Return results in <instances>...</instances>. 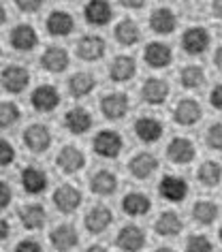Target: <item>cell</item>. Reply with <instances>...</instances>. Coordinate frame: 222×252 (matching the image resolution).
<instances>
[{
	"label": "cell",
	"mask_w": 222,
	"mask_h": 252,
	"mask_svg": "<svg viewBox=\"0 0 222 252\" xmlns=\"http://www.w3.org/2000/svg\"><path fill=\"white\" fill-rule=\"evenodd\" d=\"M205 143L212 150H216V152H220V150H222V122H216V124H212L207 128Z\"/></svg>",
	"instance_id": "cell-39"
},
{
	"label": "cell",
	"mask_w": 222,
	"mask_h": 252,
	"mask_svg": "<svg viewBox=\"0 0 222 252\" xmlns=\"http://www.w3.org/2000/svg\"><path fill=\"white\" fill-rule=\"evenodd\" d=\"M100 111L107 120H122L128 111V96L122 92H111L100 98Z\"/></svg>",
	"instance_id": "cell-7"
},
{
	"label": "cell",
	"mask_w": 222,
	"mask_h": 252,
	"mask_svg": "<svg viewBox=\"0 0 222 252\" xmlns=\"http://www.w3.org/2000/svg\"><path fill=\"white\" fill-rule=\"evenodd\" d=\"M192 216L199 224H212L218 218V205L214 201H196L192 207Z\"/></svg>",
	"instance_id": "cell-36"
},
{
	"label": "cell",
	"mask_w": 222,
	"mask_h": 252,
	"mask_svg": "<svg viewBox=\"0 0 222 252\" xmlns=\"http://www.w3.org/2000/svg\"><path fill=\"white\" fill-rule=\"evenodd\" d=\"M196 178H199V182H201L203 186H209V188L218 186L220 180H222V167H220V162L205 160L199 167V173H196Z\"/></svg>",
	"instance_id": "cell-34"
},
{
	"label": "cell",
	"mask_w": 222,
	"mask_h": 252,
	"mask_svg": "<svg viewBox=\"0 0 222 252\" xmlns=\"http://www.w3.org/2000/svg\"><path fill=\"white\" fill-rule=\"evenodd\" d=\"M13 2L24 13H34V11H39L43 7V0H13Z\"/></svg>",
	"instance_id": "cell-41"
},
{
	"label": "cell",
	"mask_w": 222,
	"mask_h": 252,
	"mask_svg": "<svg viewBox=\"0 0 222 252\" xmlns=\"http://www.w3.org/2000/svg\"><path fill=\"white\" fill-rule=\"evenodd\" d=\"M90 188L92 192L100 194V197H109V194H113L118 190V178L113 171H107V169H100V171H96L92 175L90 180Z\"/></svg>",
	"instance_id": "cell-29"
},
{
	"label": "cell",
	"mask_w": 222,
	"mask_h": 252,
	"mask_svg": "<svg viewBox=\"0 0 222 252\" xmlns=\"http://www.w3.org/2000/svg\"><path fill=\"white\" fill-rule=\"evenodd\" d=\"M24 143L30 152L34 154H43L47 152V148L52 146V130L45 124H30L24 130Z\"/></svg>",
	"instance_id": "cell-2"
},
{
	"label": "cell",
	"mask_w": 222,
	"mask_h": 252,
	"mask_svg": "<svg viewBox=\"0 0 222 252\" xmlns=\"http://www.w3.org/2000/svg\"><path fill=\"white\" fill-rule=\"evenodd\" d=\"M158 190H160L162 199L171 201V203H180L188 194V184L180 175H162L160 184H158Z\"/></svg>",
	"instance_id": "cell-8"
},
{
	"label": "cell",
	"mask_w": 222,
	"mask_h": 252,
	"mask_svg": "<svg viewBox=\"0 0 222 252\" xmlns=\"http://www.w3.org/2000/svg\"><path fill=\"white\" fill-rule=\"evenodd\" d=\"M148 0H120V4H124L126 9H141Z\"/></svg>",
	"instance_id": "cell-45"
},
{
	"label": "cell",
	"mask_w": 222,
	"mask_h": 252,
	"mask_svg": "<svg viewBox=\"0 0 222 252\" xmlns=\"http://www.w3.org/2000/svg\"><path fill=\"white\" fill-rule=\"evenodd\" d=\"M111 220H113V214H111L109 207L107 205H94L92 210L86 214L84 224L92 235H98V233H103L107 226L111 224Z\"/></svg>",
	"instance_id": "cell-14"
},
{
	"label": "cell",
	"mask_w": 222,
	"mask_h": 252,
	"mask_svg": "<svg viewBox=\"0 0 222 252\" xmlns=\"http://www.w3.org/2000/svg\"><path fill=\"white\" fill-rule=\"evenodd\" d=\"M9 233H11V226H9V222H7V220H0V237H2V239H7L9 237Z\"/></svg>",
	"instance_id": "cell-46"
},
{
	"label": "cell",
	"mask_w": 222,
	"mask_h": 252,
	"mask_svg": "<svg viewBox=\"0 0 222 252\" xmlns=\"http://www.w3.org/2000/svg\"><path fill=\"white\" fill-rule=\"evenodd\" d=\"M156 252H175L173 248H169V246H162V248H158Z\"/></svg>",
	"instance_id": "cell-50"
},
{
	"label": "cell",
	"mask_w": 222,
	"mask_h": 252,
	"mask_svg": "<svg viewBox=\"0 0 222 252\" xmlns=\"http://www.w3.org/2000/svg\"><path fill=\"white\" fill-rule=\"evenodd\" d=\"M116 246L122 252H139L145 246V233L137 224H126L118 231Z\"/></svg>",
	"instance_id": "cell-3"
},
{
	"label": "cell",
	"mask_w": 222,
	"mask_h": 252,
	"mask_svg": "<svg viewBox=\"0 0 222 252\" xmlns=\"http://www.w3.org/2000/svg\"><path fill=\"white\" fill-rule=\"evenodd\" d=\"M214 64L218 66V71H222V45L216 49V54H214Z\"/></svg>",
	"instance_id": "cell-48"
},
{
	"label": "cell",
	"mask_w": 222,
	"mask_h": 252,
	"mask_svg": "<svg viewBox=\"0 0 222 252\" xmlns=\"http://www.w3.org/2000/svg\"><path fill=\"white\" fill-rule=\"evenodd\" d=\"M11 199H13V192H11V186L7 182H0V207H9Z\"/></svg>",
	"instance_id": "cell-43"
},
{
	"label": "cell",
	"mask_w": 222,
	"mask_h": 252,
	"mask_svg": "<svg viewBox=\"0 0 222 252\" xmlns=\"http://www.w3.org/2000/svg\"><path fill=\"white\" fill-rule=\"evenodd\" d=\"M17 216H20L22 224L26 226L28 231H36V229H43V224H45V207L39 205V203H28L17 210Z\"/></svg>",
	"instance_id": "cell-24"
},
{
	"label": "cell",
	"mask_w": 222,
	"mask_h": 252,
	"mask_svg": "<svg viewBox=\"0 0 222 252\" xmlns=\"http://www.w3.org/2000/svg\"><path fill=\"white\" fill-rule=\"evenodd\" d=\"M111 15H113V11L107 0H90L84 7V17L92 26H105L111 20Z\"/></svg>",
	"instance_id": "cell-21"
},
{
	"label": "cell",
	"mask_w": 222,
	"mask_h": 252,
	"mask_svg": "<svg viewBox=\"0 0 222 252\" xmlns=\"http://www.w3.org/2000/svg\"><path fill=\"white\" fill-rule=\"evenodd\" d=\"M22 186L28 194H41L47 188V173L39 167H26L22 171Z\"/></svg>",
	"instance_id": "cell-26"
},
{
	"label": "cell",
	"mask_w": 222,
	"mask_h": 252,
	"mask_svg": "<svg viewBox=\"0 0 222 252\" xmlns=\"http://www.w3.org/2000/svg\"><path fill=\"white\" fill-rule=\"evenodd\" d=\"M49 244L54 246L58 252H68L79 244L77 229L73 224H58L56 229L49 233Z\"/></svg>",
	"instance_id": "cell-11"
},
{
	"label": "cell",
	"mask_w": 222,
	"mask_h": 252,
	"mask_svg": "<svg viewBox=\"0 0 222 252\" xmlns=\"http://www.w3.org/2000/svg\"><path fill=\"white\" fill-rule=\"evenodd\" d=\"M52 199H54V205L58 207L62 214H71L81 205V190L75 188L73 184H62L56 188Z\"/></svg>",
	"instance_id": "cell-5"
},
{
	"label": "cell",
	"mask_w": 222,
	"mask_h": 252,
	"mask_svg": "<svg viewBox=\"0 0 222 252\" xmlns=\"http://www.w3.org/2000/svg\"><path fill=\"white\" fill-rule=\"evenodd\" d=\"M156 169H158V158L150 152H139L128 160V171L137 180H148Z\"/></svg>",
	"instance_id": "cell-16"
},
{
	"label": "cell",
	"mask_w": 222,
	"mask_h": 252,
	"mask_svg": "<svg viewBox=\"0 0 222 252\" xmlns=\"http://www.w3.org/2000/svg\"><path fill=\"white\" fill-rule=\"evenodd\" d=\"M92 148H94V152L98 156H103V158H118L124 148V139L116 130H100V133L94 137Z\"/></svg>",
	"instance_id": "cell-1"
},
{
	"label": "cell",
	"mask_w": 222,
	"mask_h": 252,
	"mask_svg": "<svg viewBox=\"0 0 222 252\" xmlns=\"http://www.w3.org/2000/svg\"><path fill=\"white\" fill-rule=\"evenodd\" d=\"M68 62H71V58H68L66 49L56 47V45L54 47H47L45 52H43V56H41V64L49 73H62V71H66Z\"/></svg>",
	"instance_id": "cell-23"
},
{
	"label": "cell",
	"mask_w": 222,
	"mask_h": 252,
	"mask_svg": "<svg viewBox=\"0 0 222 252\" xmlns=\"http://www.w3.org/2000/svg\"><path fill=\"white\" fill-rule=\"evenodd\" d=\"M77 54H79L81 60H88V62L100 60L105 56V41L100 39L98 34L81 36L79 43H77Z\"/></svg>",
	"instance_id": "cell-18"
},
{
	"label": "cell",
	"mask_w": 222,
	"mask_h": 252,
	"mask_svg": "<svg viewBox=\"0 0 222 252\" xmlns=\"http://www.w3.org/2000/svg\"><path fill=\"white\" fill-rule=\"evenodd\" d=\"M9 43L17 52H32L36 47V43H39V34H36V30L30 24H20V26H15L11 30Z\"/></svg>",
	"instance_id": "cell-6"
},
{
	"label": "cell",
	"mask_w": 222,
	"mask_h": 252,
	"mask_svg": "<svg viewBox=\"0 0 222 252\" xmlns=\"http://www.w3.org/2000/svg\"><path fill=\"white\" fill-rule=\"evenodd\" d=\"M13 160H15V150H13V146H11L9 141L2 139V143H0V165L9 167Z\"/></svg>",
	"instance_id": "cell-40"
},
{
	"label": "cell",
	"mask_w": 222,
	"mask_h": 252,
	"mask_svg": "<svg viewBox=\"0 0 222 252\" xmlns=\"http://www.w3.org/2000/svg\"><path fill=\"white\" fill-rule=\"evenodd\" d=\"M86 252H107V248L105 246H100V244H94V246H90Z\"/></svg>",
	"instance_id": "cell-49"
},
{
	"label": "cell",
	"mask_w": 222,
	"mask_h": 252,
	"mask_svg": "<svg viewBox=\"0 0 222 252\" xmlns=\"http://www.w3.org/2000/svg\"><path fill=\"white\" fill-rule=\"evenodd\" d=\"M17 120H20V107L15 103H2L0 105V126L2 128H9V126H13Z\"/></svg>",
	"instance_id": "cell-37"
},
{
	"label": "cell",
	"mask_w": 222,
	"mask_h": 252,
	"mask_svg": "<svg viewBox=\"0 0 222 252\" xmlns=\"http://www.w3.org/2000/svg\"><path fill=\"white\" fill-rule=\"evenodd\" d=\"M64 126L68 133L73 135H84L86 130H90L92 126V116L90 111L84 109V107H73L64 113Z\"/></svg>",
	"instance_id": "cell-17"
},
{
	"label": "cell",
	"mask_w": 222,
	"mask_h": 252,
	"mask_svg": "<svg viewBox=\"0 0 222 252\" xmlns=\"http://www.w3.org/2000/svg\"><path fill=\"white\" fill-rule=\"evenodd\" d=\"M30 84V73L28 68L24 66H17V64H11L2 71V88L11 94H17V92H24Z\"/></svg>",
	"instance_id": "cell-9"
},
{
	"label": "cell",
	"mask_w": 222,
	"mask_h": 252,
	"mask_svg": "<svg viewBox=\"0 0 222 252\" xmlns=\"http://www.w3.org/2000/svg\"><path fill=\"white\" fill-rule=\"evenodd\" d=\"M113 34H116V41L120 43V45L130 47V45H135V43L139 41V26H137L135 20L124 17L122 22H118L116 32H113Z\"/></svg>",
	"instance_id": "cell-32"
},
{
	"label": "cell",
	"mask_w": 222,
	"mask_h": 252,
	"mask_svg": "<svg viewBox=\"0 0 222 252\" xmlns=\"http://www.w3.org/2000/svg\"><path fill=\"white\" fill-rule=\"evenodd\" d=\"M180 81H182L184 88H188V90H196V88H201L205 84V71L196 64H188V66L182 68Z\"/></svg>",
	"instance_id": "cell-35"
},
{
	"label": "cell",
	"mask_w": 222,
	"mask_h": 252,
	"mask_svg": "<svg viewBox=\"0 0 222 252\" xmlns=\"http://www.w3.org/2000/svg\"><path fill=\"white\" fill-rule=\"evenodd\" d=\"M214 246L205 235H190L186 239V252H212Z\"/></svg>",
	"instance_id": "cell-38"
},
{
	"label": "cell",
	"mask_w": 222,
	"mask_h": 252,
	"mask_svg": "<svg viewBox=\"0 0 222 252\" xmlns=\"http://www.w3.org/2000/svg\"><path fill=\"white\" fill-rule=\"evenodd\" d=\"M209 100H212V105L216 107V109L222 111V84H218L212 90V94H209Z\"/></svg>",
	"instance_id": "cell-44"
},
{
	"label": "cell",
	"mask_w": 222,
	"mask_h": 252,
	"mask_svg": "<svg viewBox=\"0 0 222 252\" xmlns=\"http://www.w3.org/2000/svg\"><path fill=\"white\" fill-rule=\"evenodd\" d=\"M167 156H169L171 162H175V165H188V162L196 156L194 143L190 139H186V137H175V139H171L169 146H167Z\"/></svg>",
	"instance_id": "cell-10"
},
{
	"label": "cell",
	"mask_w": 222,
	"mask_h": 252,
	"mask_svg": "<svg viewBox=\"0 0 222 252\" xmlns=\"http://www.w3.org/2000/svg\"><path fill=\"white\" fill-rule=\"evenodd\" d=\"M218 237H220V242H222V226H220V231H218Z\"/></svg>",
	"instance_id": "cell-51"
},
{
	"label": "cell",
	"mask_w": 222,
	"mask_h": 252,
	"mask_svg": "<svg viewBox=\"0 0 222 252\" xmlns=\"http://www.w3.org/2000/svg\"><path fill=\"white\" fill-rule=\"evenodd\" d=\"M175 15L173 11L167 9V7H160V9H154L150 15V28L158 34H171L175 30Z\"/></svg>",
	"instance_id": "cell-27"
},
{
	"label": "cell",
	"mask_w": 222,
	"mask_h": 252,
	"mask_svg": "<svg viewBox=\"0 0 222 252\" xmlns=\"http://www.w3.org/2000/svg\"><path fill=\"white\" fill-rule=\"evenodd\" d=\"M45 28L52 36H68L75 28V20L66 11H54V13H49V17H47Z\"/></svg>",
	"instance_id": "cell-22"
},
{
	"label": "cell",
	"mask_w": 222,
	"mask_h": 252,
	"mask_svg": "<svg viewBox=\"0 0 222 252\" xmlns=\"http://www.w3.org/2000/svg\"><path fill=\"white\" fill-rule=\"evenodd\" d=\"M203 116V109H201V105L196 103V100L192 98H184L177 103V107L173 109V120L177 124H182V126H192L196 124L201 120Z\"/></svg>",
	"instance_id": "cell-20"
},
{
	"label": "cell",
	"mask_w": 222,
	"mask_h": 252,
	"mask_svg": "<svg viewBox=\"0 0 222 252\" xmlns=\"http://www.w3.org/2000/svg\"><path fill=\"white\" fill-rule=\"evenodd\" d=\"M182 47H184V52L190 56L205 54V49L209 47V32L201 26L188 28L186 32L182 34Z\"/></svg>",
	"instance_id": "cell-4"
},
{
	"label": "cell",
	"mask_w": 222,
	"mask_h": 252,
	"mask_svg": "<svg viewBox=\"0 0 222 252\" xmlns=\"http://www.w3.org/2000/svg\"><path fill=\"white\" fill-rule=\"evenodd\" d=\"M56 162H58V167L64 173H77L86 165V156H84V152H81L79 148L64 146V148L60 150V154H58V158H56Z\"/></svg>",
	"instance_id": "cell-19"
},
{
	"label": "cell",
	"mask_w": 222,
	"mask_h": 252,
	"mask_svg": "<svg viewBox=\"0 0 222 252\" xmlns=\"http://www.w3.org/2000/svg\"><path fill=\"white\" fill-rule=\"evenodd\" d=\"M162 122L156 118H150V116H143L135 120V135L137 139H141L143 143H154L162 137Z\"/></svg>",
	"instance_id": "cell-15"
},
{
	"label": "cell",
	"mask_w": 222,
	"mask_h": 252,
	"mask_svg": "<svg viewBox=\"0 0 222 252\" xmlns=\"http://www.w3.org/2000/svg\"><path fill=\"white\" fill-rule=\"evenodd\" d=\"M122 210L128 216H145L152 210V201L143 192H128L122 199Z\"/></svg>",
	"instance_id": "cell-31"
},
{
	"label": "cell",
	"mask_w": 222,
	"mask_h": 252,
	"mask_svg": "<svg viewBox=\"0 0 222 252\" xmlns=\"http://www.w3.org/2000/svg\"><path fill=\"white\" fill-rule=\"evenodd\" d=\"M141 96L150 105H160L169 96V84L164 79H156V77L145 79V84L141 88Z\"/></svg>",
	"instance_id": "cell-25"
},
{
	"label": "cell",
	"mask_w": 222,
	"mask_h": 252,
	"mask_svg": "<svg viewBox=\"0 0 222 252\" xmlns=\"http://www.w3.org/2000/svg\"><path fill=\"white\" fill-rule=\"evenodd\" d=\"M15 252H43V248L34 239H22V242L15 246Z\"/></svg>",
	"instance_id": "cell-42"
},
{
	"label": "cell",
	"mask_w": 222,
	"mask_h": 252,
	"mask_svg": "<svg viewBox=\"0 0 222 252\" xmlns=\"http://www.w3.org/2000/svg\"><path fill=\"white\" fill-rule=\"evenodd\" d=\"M182 229H184V222L175 212H162L154 222V231L160 237H173L177 233H182Z\"/></svg>",
	"instance_id": "cell-30"
},
{
	"label": "cell",
	"mask_w": 222,
	"mask_h": 252,
	"mask_svg": "<svg viewBox=\"0 0 222 252\" xmlns=\"http://www.w3.org/2000/svg\"><path fill=\"white\" fill-rule=\"evenodd\" d=\"M143 60L148 62V66L152 68H164L171 64V60H173V52H171V47L167 43H148V47H145L143 52Z\"/></svg>",
	"instance_id": "cell-13"
},
{
	"label": "cell",
	"mask_w": 222,
	"mask_h": 252,
	"mask_svg": "<svg viewBox=\"0 0 222 252\" xmlns=\"http://www.w3.org/2000/svg\"><path fill=\"white\" fill-rule=\"evenodd\" d=\"M94 86H96V81H94V75H90V73H75L73 77L68 79V92H71L75 98H81V96H86V94H90L94 90Z\"/></svg>",
	"instance_id": "cell-33"
},
{
	"label": "cell",
	"mask_w": 222,
	"mask_h": 252,
	"mask_svg": "<svg viewBox=\"0 0 222 252\" xmlns=\"http://www.w3.org/2000/svg\"><path fill=\"white\" fill-rule=\"evenodd\" d=\"M30 103H32V107L36 111L49 113L60 105V94L54 86H39L32 92V96H30Z\"/></svg>",
	"instance_id": "cell-12"
},
{
	"label": "cell",
	"mask_w": 222,
	"mask_h": 252,
	"mask_svg": "<svg viewBox=\"0 0 222 252\" xmlns=\"http://www.w3.org/2000/svg\"><path fill=\"white\" fill-rule=\"evenodd\" d=\"M137 73V62L132 56H118L109 66V75L113 81H130Z\"/></svg>",
	"instance_id": "cell-28"
},
{
	"label": "cell",
	"mask_w": 222,
	"mask_h": 252,
	"mask_svg": "<svg viewBox=\"0 0 222 252\" xmlns=\"http://www.w3.org/2000/svg\"><path fill=\"white\" fill-rule=\"evenodd\" d=\"M212 11H214V15L218 17V20H222V0H214V2H212Z\"/></svg>",
	"instance_id": "cell-47"
}]
</instances>
